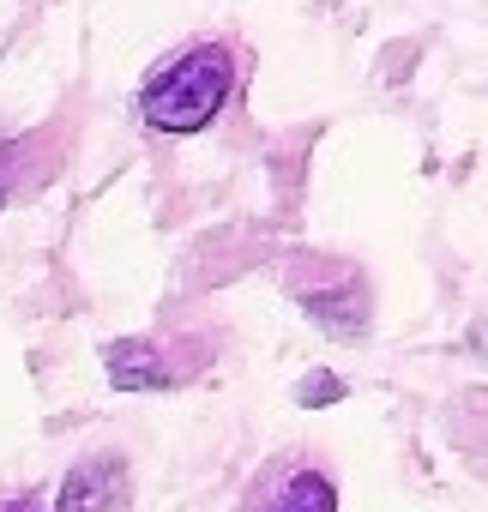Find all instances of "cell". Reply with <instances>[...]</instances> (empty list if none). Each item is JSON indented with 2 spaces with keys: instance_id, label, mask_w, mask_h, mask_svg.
I'll return each instance as SVG.
<instances>
[{
  "instance_id": "obj_1",
  "label": "cell",
  "mask_w": 488,
  "mask_h": 512,
  "mask_svg": "<svg viewBox=\"0 0 488 512\" xmlns=\"http://www.w3.org/2000/svg\"><path fill=\"white\" fill-rule=\"evenodd\" d=\"M235 85H241V55L211 37V43H187L163 67H151L133 109H139V127H151L163 139H193L229 109Z\"/></svg>"
},
{
  "instance_id": "obj_5",
  "label": "cell",
  "mask_w": 488,
  "mask_h": 512,
  "mask_svg": "<svg viewBox=\"0 0 488 512\" xmlns=\"http://www.w3.org/2000/svg\"><path fill=\"white\" fill-rule=\"evenodd\" d=\"M338 398H344V380L326 374V368H314L308 380H296V404L302 410H320V404H338Z\"/></svg>"
},
{
  "instance_id": "obj_6",
  "label": "cell",
  "mask_w": 488,
  "mask_h": 512,
  "mask_svg": "<svg viewBox=\"0 0 488 512\" xmlns=\"http://www.w3.org/2000/svg\"><path fill=\"white\" fill-rule=\"evenodd\" d=\"M0 512H49V506H43V494H7Z\"/></svg>"
},
{
  "instance_id": "obj_3",
  "label": "cell",
  "mask_w": 488,
  "mask_h": 512,
  "mask_svg": "<svg viewBox=\"0 0 488 512\" xmlns=\"http://www.w3.org/2000/svg\"><path fill=\"white\" fill-rule=\"evenodd\" d=\"M211 356L205 338H115L103 344V374L115 392H157L199 374Z\"/></svg>"
},
{
  "instance_id": "obj_2",
  "label": "cell",
  "mask_w": 488,
  "mask_h": 512,
  "mask_svg": "<svg viewBox=\"0 0 488 512\" xmlns=\"http://www.w3.org/2000/svg\"><path fill=\"white\" fill-rule=\"evenodd\" d=\"M235 512H338V482L314 452H278L248 476Z\"/></svg>"
},
{
  "instance_id": "obj_4",
  "label": "cell",
  "mask_w": 488,
  "mask_h": 512,
  "mask_svg": "<svg viewBox=\"0 0 488 512\" xmlns=\"http://www.w3.org/2000/svg\"><path fill=\"white\" fill-rule=\"evenodd\" d=\"M43 506H49V512H127V506H133V470H127V452H115V446L85 452L79 464H67L61 488H55Z\"/></svg>"
}]
</instances>
